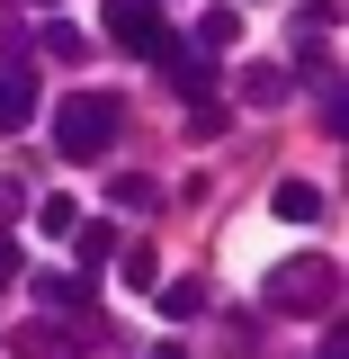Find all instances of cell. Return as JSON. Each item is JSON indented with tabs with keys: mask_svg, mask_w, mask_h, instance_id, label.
I'll return each mask as SVG.
<instances>
[{
	"mask_svg": "<svg viewBox=\"0 0 349 359\" xmlns=\"http://www.w3.org/2000/svg\"><path fill=\"white\" fill-rule=\"evenodd\" d=\"M45 54H63V63H81V54H90V36L72 27V18H54V27H45Z\"/></svg>",
	"mask_w": 349,
	"mask_h": 359,
	"instance_id": "obj_10",
	"label": "cell"
},
{
	"mask_svg": "<svg viewBox=\"0 0 349 359\" xmlns=\"http://www.w3.org/2000/svg\"><path fill=\"white\" fill-rule=\"evenodd\" d=\"M117 278H126L134 297H152V287H162V261H152V252H117Z\"/></svg>",
	"mask_w": 349,
	"mask_h": 359,
	"instance_id": "obj_6",
	"label": "cell"
},
{
	"mask_svg": "<svg viewBox=\"0 0 349 359\" xmlns=\"http://www.w3.org/2000/svg\"><path fill=\"white\" fill-rule=\"evenodd\" d=\"M72 243H81V261H117V224H72Z\"/></svg>",
	"mask_w": 349,
	"mask_h": 359,
	"instance_id": "obj_9",
	"label": "cell"
},
{
	"mask_svg": "<svg viewBox=\"0 0 349 359\" xmlns=\"http://www.w3.org/2000/svg\"><path fill=\"white\" fill-rule=\"evenodd\" d=\"M36 297H45V306H90V287H81V278H54V269L36 278Z\"/></svg>",
	"mask_w": 349,
	"mask_h": 359,
	"instance_id": "obj_12",
	"label": "cell"
},
{
	"mask_svg": "<svg viewBox=\"0 0 349 359\" xmlns=\"http://www.w3.org/2000/svg\"><path fill=\"white\" fill-rule=\"evenodd\" d=\"M108 45H126L143 63H171V27H162V0H108Z\"/></svg>",
	"mask_w": 349,
	"mask_h": 359,
	"instance_id": "obj_3",
	"label": "cell"
},
{
	"mask_svg": "<svg viewBox=\"0 0 349 359\" xmlns=\"http://www.w3.org/2000/svg\"><path fill=\"white\" fill-rule=\"evenodd\" d=\"M269 207H278L287 224H322V189H313V180H278V189H269Z\"/></svg>",
	"mask_w": 349,
	"mask_h": 359,
	"instance_id": "obj_5",
	"label": "cell"
},
{
	"mask_svg": "<svg viewBox=\"0 0 349 359\" xmlns=\"http://www.w3.org/2000/svg\"><path fill=\"white\" fill-rule=\"evenodd\" d=\"M9 278H18V243L0 233V287H9Z\"/></svg>",
	"mask_w": 349,
	"mask_h": 359,
	"instance_id": "obj_14",
	"label": "cell"
},
{
	"mask_svg": "<svg viewBox=\"0 0 349 359\" xmlns=\"http://www.w3.org/2000/svg\"><path fill=\"white\" fill-rule=\"evenodd\" d=\"M242 99H251V108L287 99V72H278V63H251V72H242Z\"/></svg>",
	"mask_w": 349,
	"mask_h": 359,
	"instance_id": "obj_7",
	"label": "cell"
},
{
	"mask_svg": "<svg viewBox=\"0 0 349 359\" xmlns=\"http://www.w3.org/2000/svg\"><path fill=\"white\" fill-rule=\"evenodd\" d=\"M36 117V63H0V135H18Z\"/></svg>",
	"mask_w": 349,
	"mask_h": 359,
	"instance_id": "obj_4",
	"label": "cell"
},
{
	"mask_svg": "<svg viewBox=\"0 0 349 359\" xmlns=\"http://www.w3.org/2000/svg\"><path fill=\"white\" fill-rule=\"evenodd\" d=\"M36 216H45V233H72V224H81V207H72V198H45Z\"/></svg>",
	"mask_w": 349,
	"mask_h": 359,
	"instance_id": "obj_13",
	"label": "cell"
},
{
	"mask_svg": "<svg viewBox=\"0 0 349 359\" xmlns=\"http://www.w3.org/2000/svg\"><path fill=\"white\" fill-rule=\"evenodd\" d=\"M117 126H126L117 90H81V99H63V117H54V153H63V162H108V153H117Z\"/></svg>",
	"mask_w": 349,
	"mask_h": 359,
	"instance_id": "obj_1",
	"label": "cell"
},
{
	"mask_svg": "<svg viewBox=\"0 0 349 359\" xmlns=\"http://www.w3.org/2000/svg\"><path fill=\"white\" fill-rule=\"evenodd\" d=\"M162 306H171L179 323H197V314H206V287H197V278H179V287H162Z\"/></svg>",
	"mask_w": 349,
	"mask_h": 359,
	"instance_id": "obj_11",
	"label": "cell"
},
{
	"mask_svg": "<svg viewBox=\"0 0 349 359\" xmlns=\"http://www.w3.org/2000/svg\"><path fill=\"white\" fill-rule=\"evenodd\" d=\"M233 36H242V9H206V18H197V45H206V54L233 45Z\"/></svg>",
	"mask_w": 349,
	"mask_h": 359,
	"instance_id": "obj_8",
	"label": "cell"
},
{
	"mask_svg": "<svg viewBox=\"0 0 349 359\" xmlns=\"http://www.w3.org/2000/svg\"><path fill=\"white\" fill-rule=\"evenodd\" d=\"M332 297H341V261H322V252L269 269V306L278 314H332Z\"/></svg>",
	"mask_w": 349,
	"mask_h": 359,
	"instance_id": "obj_2",
	"label": "cell"
}]
</instances>
